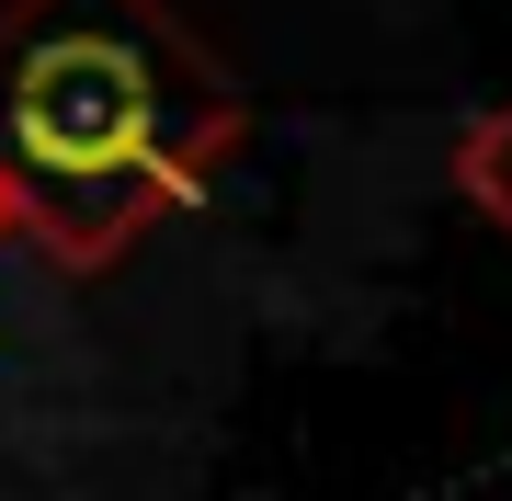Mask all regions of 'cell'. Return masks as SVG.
Wrapping results in <instances>:
<instances>
[{"mask_svg": "<svg viewBox=\"0 0 512 501\" xmlns=\"http://www.w3.org/2000/svg\"><path fill=\"white\" fill-rule=\"evenodd\" d=\"M239 149L251 92L171 0H0V194L46 274H114Z\"/></svg>", "mask_w": 512, "mask_h": 501, "instance_id": "6da1fadb", "label": "cell"}, {"mask_svg": "<svg viewBox=\"0 0 512 501\" xmlns=\"http://www.w3.org/2000/svg\"><path fill=\"white\" fill-rule=\"evenodd\" d=\"M456 194L478 205V217L512 240V103L490 114H467V137H456Z\"/></svg>", "mask_w": 512, "mask_h": 501, "instance_id": "7a4b0ae2", "label": "cell"}, {"mask_svg": "<svg viewBox=\"0 0 512 501\" xmlns=\"http://www.w3.org/2000/svg\"><path fill=\"white\" fill-rule=\"evenodd\" d=\"M0 240H12V194H0Z\"/></svg>", "mask_w": 512, "mask_h": 501, "instance_id": "3957f363", "label": "cell"}]
</instances>
